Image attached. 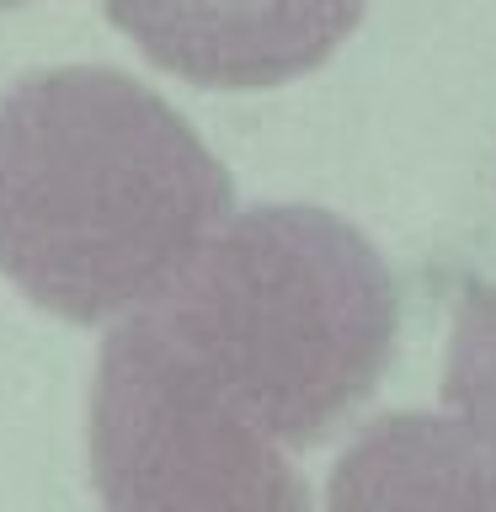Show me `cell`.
Returning a JSON list of instances; mask_svg holds the SVG:
<instances>
[{"mask_svg":"<svg viewBox=\"0 0 496 512\" xmlns=\"http://www.w3.org/2000/svg\"><path fill=\"white\" fill-rule=\"evenodd\" d=\"M224 219L230 171L134 75L64 64L0 96V272L48 315H134Z\"/></svg>","mask_w":496,"mask_h":512,"instance_id":"obj_1","label":"cell"},{"mask_svg":"<svg viewBox=\"0 0 496 512\" xmlns=\"http://www.w3.org/2000/svg\"><path fill=\"white\" fill-rule=\"evenodd\" d=\"M139 315L283 448H315L374 395L400 299L363 230L262 203L224 219Z\"/></svg>","mask_w":496,"mask_h":512,"instance_id":"obj_2","label":"cell"},{"mask_svg":"<svg viewBox=\"0 0 496 512\" xmlns=\"http://www.w3.org/2000/svg\"><path fill=\"white\" fill-rule=\"evenodd\" d=\"M91 480L107 512H315L288 448L139 310L96 363Z\"/></svg>","mask_w":496,"mask_h":512,"instance_id":"obj_3","label":"cell"},{"mask_svg":"<svg viewBox=\"0 0 496 512\" xmlns=\"http://www.w3.org/2000/svg\"><path fill=\"white\" fill-rule=\"evenodd\" d=\"M368 0H102L160 70L214 91H267L320 70Z\"/></svg>","mask_w":496,"mask_h":512,"instance_id":"obj_4","label":"cell"},{"mask_svg":"<svg viewBox=\"0 0 496 512\" xmlns=\"http://www.w3.org/2000/svg\"><path fill=\"white\" fill-rule=\"evenodd\" d=\"M326 512H496V438L464 416L384 411L342 448Z\"/></svg>","mask_w":496,"mask_h":512,"instance_id":"obj_5","label":"cell"},{"mask_svg":"<svg viewBox=\"0 0 496 512\" xmlns=\"http://www.w3.org/2000/svg\"><path fill=\"white\" fill-rule=\"evenodd\" d=\"M443 395L464 422L496 438V283L470 278L459 288V315L443 358Z\"/></svg>","mask_w":496,"mask_h":512,"instance_id":"obj_6","label":"cell"},{"mask_svg":"<svg viewBox=\"0 0 496 512\" xmlns=\"http://www.w3.org/2000/svg\"><path fill=\"white\" fill-rule=\"evenodd\" d=\"M11 6H22V0H0V11H11Z\"/></svg>","mask_w":496,"mask_h":512,"instance_id":"obj_7","label":"cell"}]
</instances>
